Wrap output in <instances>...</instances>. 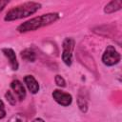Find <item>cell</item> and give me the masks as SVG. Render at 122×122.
Returning <instances> with one entry per match:
<instances>
[{"mask_svg": "<svg viewBox=\"0 0 122 122\" xmlns=\"http://www.w3.org/2000/svg\"><path fill=\"white\" fill-rule=\"evenodd\" d=\"M21 57L28 61V62H33L35 60V53L31 51V50H29V49H26L24 51H21Z\"/></svg>", "mask_w": 122, "mask_h": 122, "instance_id": "obj_10", "label": "cell"}, {"mask_svg": "<svg viewBox=\"0 0 122 122\" xmlns=\"http://www.w3.org/2000/svg\"><path fill=\"white\" fill-rule=\"evenodd\" d=\"M74 48V40L72 38H66L63 42V52L62 59L64 63L68 66L71 64L72 61V51Z\"/></svg>", "mask_w": 122, "mask_h": 122, "instance_id": "obj_4", "label": "cell"}, {"mask_svg": "<svg viewBox=\"0 0 122 122\" xmlns=\"http://www.w3.org/2000/svg\"><path fill=\"white\" fill-rule=\"evenodd\" d=\"M41 8V4L37 2H26L23 4H20L16 7H13L10 9L6 16H5V21H13V20H18L23 17L30 16L33 13H35L39 9Z\"/></svg>", "mask_w": 122, "mask_h": 122, "instance_id": "obj_2", "label": "cell"}, {"mask_svg": "<svg viewBox=\"0 0 122 122\" xmlns=\"http://www.w3.org/2000/svg\"><path fill=\"white\" fill-rule=\"evenodd\" d=\"M5 96H6L7 100L10 102V104H11V105H15V103H16V100H15V97H14V95L11 93V92L8 91V92H6V94H5Z\"/></svg>", "mask_w": 122, "mask_h": 122, "instance_id": "obj_13", "label": "cell"}, {"mask_svg": "<svg viewBox=\"0 0 122 122\" xmlns=\"http://www.w3.org/2000/svg\"><path fill=\"white\" fill-rule=\"evenodd\" d=\"M24 81H25V84L27 85L29 91L31 93L35 94V93L38 92V91H39V84H38V82L36 81V79L32 75H26L25 78H24Z\"/></svg>", "mask_w": 122, "mask_h": 122, "instance_id": "obj_8", "label": "cell"}, {"mask_svg": "<svg viewBox=\"0 0 122 122\" xmlns=\"http://www.w3.org/2000/svg\"><path fill=\"white\" fill-rule=\"evenodd\" d=\"M32 122H45L42 118H35L34 120H32Z\"/></svg>", "mask_w": 122, "mask_h": 122, "instance_id": "obj_17", "label": "cell"}, {"mask_svg": "<svg viewBox=\"0 0 122 122\" xmlns=\"http://www.w3.org/2000/svg\"><path fill=\"white\" fill-rule=\"evenodd\" d=\"M58 18H59V14L56 12H50V13L42 14L40 16L33 17V18L24 22L23 24L18 26L17 30L19 32H27V31L35 30L42 27L51 25V23L55 22Z\"/></svg>", "mask_w": 122, "mask_h": 122, "instance_id": "obj_1", "label": "cell"}, {"mask_svg": "<svg viewBox=\"0 0 122 122\" xmlns=\"http://www.w3.org/2000/svg\"><path fill=\"white\" fill-rule=\"evenodd\" d=\"M121 7H122V2L120 0H113L105 6L104 11L106 13H112V12L119 10L121 9Z\"/></svg>", "mask_w": 122, "mask_h": 122, "instance_id": "obj_9", "label": "cell"}, {"mask_svg": "<svg viewBox=\"0 0 122 122\" xmlns=\"http://www.w3.org/2000/svg\"><path fill=\"white\" fill-rule=\"evenodd\" d=\"M52 97L58 104H60L61 106H64V107L71 105V101H72V97L70 93L62 92L60 90H54L52 92Z\"/></svg>", "mask_w": 122, "mask_h": 122, "instance_id": "obj_5", "label": "cell"}, {"mask_svg": "<svg viewBox=\"0 0 122 122\" xmlns=\"http://www.w3.org/2000/svg\"><path fill=\"white\" fill-rule=\"evenodd\" d=\"M10 88L12 89V91L15 92V94L17 95V97L20 100H24L26 97V90L25 87L23 86V84L19 81V80H13L10 84Z\"/></svg>", "mask_w": 122, "mask_h": 122, "instance_id": "obj_7", "label": "cell"}, {"mask_svg": "<svg viewBox=\"0 0 122 122\" xmlns=\"http://www.w3.org/2000/svg\"><path fill=\"white\" fill-rule=\"evenodd\" d=\"M6 116V110H5V105L2 100H0V119L4 118Z\"/></svg>", "mask_w": 122, "mask_h": 122, "instance_id": "obj_15", "label": "cell"}, {"mask_svg": "<svg viewBox=\"0 0 122 122\" xmlns=\"http://www.w3.org/2000/svg\"><path fill=\"white\" fill-rule=\"evenodd\" d=\"M120 61V54L113 46H108L102 55V62L107 66H113Z\"/></svg>", "mask_w": 122, "mask_h": 122, "instance_id": "obj_3", "label": "cell"}, {"mask_svg": "<svg viewBox=\"0 0 122 122\" xmlns=\"http://www.w3.org/2000/svg\"><path fill=\"white\" fill-rule=\"evenodd\" d=\"M54 80H55V83L57 86H59V87H65L66 86V82L61 75H55Z\"/></svg>", "mask_w": 122, "mask_h": 122, "instance_id": "obj_14", "label": "cell"}, {"mask_svg": "<svg viewBox=\"0 0 122 122\" xmlns=\"http://www.w3.org/2000/svg\"><path fill=\"white\" fill-rule=\"evenodd\" d=\"M8 122H27V118L24 114L22 113H16L12 115Z\"/></svg>", "mask_w": 122, "mask_h": 122, "instance_id": "obj_11", "label": "cell"}, {"mask_svg": "<svg viewBox=\"0 0 122 122\" xmlns=\"http://www.w3.org/2000/svg\"><path fill=\"white\" fill-rule=\"evenodd\" d=\"M77 103H78V107L81 110V112H87V109H88V105H87V101L85 100V98L79 96L78 97V100H77Z\"/></svg>", "mask_w": 122, "mask_h": 122, "instance_id": "obj_12", "label": "cell"}, {"mask_svg": "<svg viewBox=\"0 0 122 122\" xmlns=\"http://www.w3.org/2000/svg\"><path fill=\"white\" fill-rule=\"evenodd\" d=\"M9 1H6V0H0V12L4 10V8L8 5Z\"/></svg>", "mask_w": 122, "mask_h": 122, "instance_id": "obj_16", "label": "cell"}, {"mask_svg": "<svg viewBox=\"0 0 122 122\" xmlns=\"http://www.w3.org/2000/svg\"><path fill=\"white\" fill-rule=\"evenodd\" d=\"M2 51H3L4 55L9 59V62H10L11 69L13 71H17L18 70V62H17L14 51L10 48H4V49H2Z\"/></svg>", "mask_w": 122, "mask_h": 122, "instance_id": "obj_6", "label": "cell"}]
</instances>
